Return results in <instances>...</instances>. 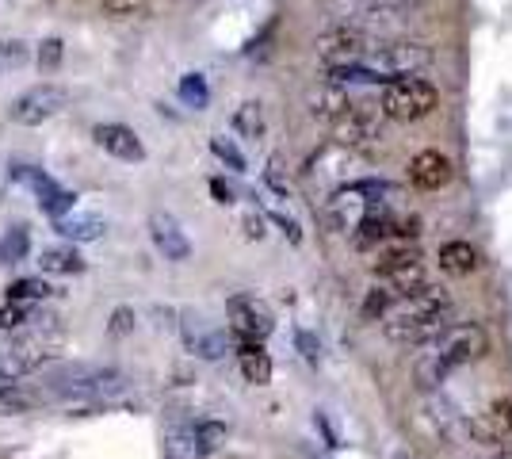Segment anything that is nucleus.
Segmentation results:
<instances>
[{"label": "nucleus", "instance_id": "obj_1", "mask_svg": "<svg viewBox=\"0 0 512 459\" xmlns=\"http://www.w3.org/2000/svg\"><path fill=\"white\" fill-rule=\"evenodd\" d=\"M448 306H451V295L444 287L425 284L417 295H409V299H402V303L394 306V314H390V322H386V333H390L394 341H406V345L432 341V337H440V329H444Z\"/></svg>", "mask_w": 512, "mask_h": 459}, {"label": "nucleus", "instance_id": "obj_2", "mask_svg": "<svg viewBox=\"0 0 512 459\" xmlns=\"http://www.w3.org/2000/svg\"><path fill=\"white\" fill-rule=\"evenodd\" d=\"M123 387H127V375L104 364H65L50 375V394L69 398V406L77 402V414H92L100 398L119 394Z\"/></svg>", "mask_w": 512, "mask_h": 459}, {"label": "nucleus", "instance_id": "obj_3", "mask_svg": "<svg viewBox=\"0 0 512 459\" xmlns=\"http://www.w3.org/2000/svg\"><path fill=\"white\" fill-rule=\"evenodd\" d=\"M54 322H58V318H50L39 333L20 337V341H12L8 349L0 352V379H4V383H16V379H23V375L39 372L46 360L58 352L62 333L54 329Z\"/></svg>", "mask_w": 512, "mask_h": 459}, {"label": "nucleus", "instance_id": "obj_4", "mask_svg": "<svg viewBox=\"0 0 512 459\" xmlns=\"http://www.w3.org/2000/svg\"><path fill=\"white\" fill-rule=\"evenodd\" d=\"M440 104V96H436V88L421 81V77H402V81H390L383 85V100H379V108H383L386 119H398V123H413V119H425L432 115Z\"/></svg>", "mask_w": 512, "mask_h": 459}, {"label": "nucleus", "instance_id": "obj_5", "mask_svg": "<svg viewBox=\"0 0 512 459\" xmlns=\"http://www.w3.org/2000/svg\"><path fill=\"white\" fill-rule=\"evenodd\" d=\"M375 39L363 27H329L318 35V54L333 66H367V58L375 54Z\"/></svg>", "mask_w": 512, "mask_h": 459}, {"label": "nucleus", "instance_id": "obj_6", "mask_svg": "<svg viewBox=\"0 0 512 459\" xmlns=\"http://www.w3.org/2000/svg\"><path fill=\"white\" fill-rule=\"evenodd\" d=\"M8 180H12V184H23V188H31L35 199H39V207H43L54 222L65 219V215H73V207H77V192L62 188L54 176H46L43 169H35V165H12Z\"/></svg>", "mask_w": 512, "mask_h": 459}, {"label": "nucleus", "instance_id": "obj_7", "mask_svg": "<svg viewBox=\"0 0 512 459\" xmlns=\"http://www.w3.org/2000/svg\"><path fill=\"white\" fill-rule=\"evenodd\" d=\"M432 62V50L425 43H409V39H398V43H379L375 54L367 58V66L375 73H383L386 81H402L409 73L425 69Z\"/></svg>", "mask_w": 512, "mask_h": 459}, {"label": "nucleus", "instance_id": "obj_8", "mask_svg": "<svg viewBox=\"0 0 512 459\" xmlns=\"http://www.w3.org/2000/svg\"><path fill=\"white\" fill-rule=\"evenodd\" d=\"M65 104H69V92L54 81H43V85L27 88L23 96H16V104L8 108V119L20 123V127H39L46 119H54Z\"/></svg>", "mask_w": 512, "mask_h": 459}, {"label": "nucleus", "instance_id": "obj_9", "mask_svg": "<svg viewBox=\"0 0 512 459\" xmlns=\"http://www.w3.org/2000/svg\"><path fill=\"white\" fill-rule=\"evenodd\" d=\"M486 349H490L486 329L474 326V322H463V326H451L448 333H440L432 352H436L448 368H463V364H470V360L486 356Z\"/></svg>", "mask_w": 512, "mask_h": 459}, {"label": "nucleus", "instance_id": "obj_10", "mask_svg": "<svg viewBox=\"0 0 512 459\" xmlns=\"http://www.w3.org/2000/svg\"><path fill=\"white\" fill-rule=\"evenodd\" d=\"M226 314H230V329H234L237 341H268L272 337V314H268V306L256 303L253 295H234L230 303H226Z\"/></svg>", "mask_w": 512, "mask_h": 459}, {"label": "nucleus", "instance_id": "obj_11", "mask_svg": "<svg viewBox=\"0 0 512 459\" xmlns=\"http://www.w3.org/2000/svg\"><path fill=\"white\" fill-rule=\"evenodd\" d=\"M375 203H379V199L367 196V188H363V184H348V188H341L337 196L329 199L325 219L333 222L337 230H360V222L375 211Z\"/></svg>", "mask_w": 512, "mask_h": 459}, {"label": "nucleus", "instance_id": "obj_12", "mask_svg": "<svg viewBox=\"0 0 512 459\" xmlns=\"http://www.w3.org/2000/svg\"><path fill=\"white\" fill-rule=\"evenodd\" d=\"M379 115H383V108L371 111V104H356L341 123H333V142L341 150H360L367 142H375L379 138Z\"/></svg>", "mask_w": 512, "mask_h": 459}, {"label": "nucleus", "instance_id": "obj_13", "mask_svg": "<svg viewBox=\"0 0 512 459\" xmlns=\"http://www.w3.org/2000/svg\"><path fill=\"white\" fill-rule=\"evenodd\" d=\"M150 238L165 253V261H188L192 257V241H188L184 226L169 211H153L150 215Z\"/></svg>", "mask_w": 512, "mask_h": 459}, {"label": "nucleus", "instance_id": "obj_14", "mask_svg": "<svg viewBox=\"0 0 512 459\" xmlns=\"http://www.w3.org/2000/svg\"><path fill=\"white\" fill-rule=\"evenodd\" d=\"M92 138H96L100 150H107L111 157H119V161H146L142 138L130 131V127H123V123H96Z\"/></svg>", "mask_w": 512, "mask_h": 459}, {"label": "nucleus", "instance_id": "obj_15", "mask_svg": "<svg viewBox=\"0 0 512 459\" xmlns=\"http://www.w3.org/2000/svg\"><path fill=\"white\" fill-rule=\"evenodd\" d=\"M409 180L425 192H436L451 180V161L440 150H425L409 161Z\"/></svg>", "mask_w": 512, "mask_h": 459}, {"label": "nucleus", "instance_id": "obj_16", "mask_svg": "<svg viewBox=\"0 0 512 459\" xmlns=\"http://www.w3.org/2000/svg\"><path fill=\"white\" fill-rule=\"evenodd\" d=\"M352 108H356V104H352V96L344 92V85L321 81V85L310 92V111H314V119H325V123H341V119Z\"/></svg>", "mask_w": 512, "mask_h": 459}, {"label": "nucleus", "instance_id": "obj_17", "mask_svg": "<svg viewBox=\"0 0 512 459\" xmlns=\"http://www.w3.org/2000/svg\"><path fill=\"white\" fill-rule=\"evenodd\" d=\"M184 341H188V349L195 356H203V360H218V356H226V333H218V329H207L203 326V318H188L184 322Z\"/></svg>", "mask_w": 512, "mask_h": 459}, {"label": "nucleus", "instance_id": "obj_18", "mask_svg": "<svg viewBox=\"0 0 512 459\" xmlns=\"http://www.w3.org/2000/svg\"><path fill=\"white\" fill-rule=\"evenodd\" d=\"M237 364H241V375L256 387L272 383V356L264 352L260 341H237Z\"/></svg>", "mask_w": 512, "mask_h": 459}, {"label": "nucleus", "instance_id": "obj_19", "mask_svg": "<svg viewBox=\"0 0 512 459\" xmlns=\"http://www.w3.org/2000/svg\"><path fill=\"white\" fill-rule=\"evenodd\" d=\"M509 433H512V402L509 398H497L490 406V414H486V421L482 425L474 421V437L501 444V440H509Z\"/></svg>", "mask_w": 512, "mask_h": 459}, {"label": "nucleus", "instance_id": "obj_20", "mask_svg": "<svg viewBox=\"0 0 512 459\" xmlns=\"http://www.w3.org/2000/svg\"><path fill=\"white\" fill-rule=\"evenodd\" d=\"M478 249L470 245V241H444L440 245V268L451 272V276H470L474 268H478Z\"/></svg>", "mask_w": 512, "mask_h": 459}, {"label": "nucleus", "instance_id": "obj_21", "mask_svg": "<svg viewBox=\"0 0 512 459\" xmlns=\"http://www.w3.org/2000/svg\"><path fill=\"white\" fill-rule=\"evenodd\" d=\"M54 230H58V234H62L65 241L81 245V241L104 238L107 222H104V219H96V215H65V219L54 222Z\"/></svg>", "mask_w": 512, "mask_h": 459}, {"label": "nucleus", "instance_id": "obj_22", "mask_svg": "<svg viewBox=\"0 0 512 459\" xmlns=\"http://www.w3.org/2000/svg\"><path fill=\"white\" fill-rule=\"evenodd\" d=\"M39 268L50 272V276H81L85 272V257L73 245H54V249H43Z\"/></svg>", "mask_w": 512, "mask_h": 459}, {"label": "nucleus", "instance_id": "obj_23", "mask_svg": "<svg viewBox=\"0 0 512 459\" xmlns=\"http://www.w3.org/2000/svg\"><path fill=\"white\" fill-rule=\"evenodd\" d=\"M222 444H226L222 421H195L192 425V456H214Z\"/></svg>", "mask_w": 512, "mask_h": 459}, {"label": "nucleus", "instance_id": "obj_24", "mask_svg": "<svg viewBox=\"0 0 512 459\" xmlns=\"http://www.w3.org/2000/svg\"><path fill=\"white\" fill-rule=\"evenodd\" d=\"M27 249H31V230L16 222V226H8L4 230V238H0V268H8V264H20L27 257Z\"/></svg>", "mask_w": 512, "mask_h": 459}, {"label": "nucleus", "instance_id": "obj_25", "mask_svg": "<svg viewBox=\"0 0 512 459\" xmlns=\"http://www.w3.org/2000/svg\"><path fill=\"white\" fill-rule=\"evenodd\" d=\"M417 261H421V249H417V245H409V241H402V245H390V249H383V253H379V261H375V276H379V280H386L390 272H398V268L417 264Z\"/></svg>", "mask_w": 512, "mask_h": 459}, {"label": "nucleus", "instance_id": "obj_26", "mask_svg": "<svg viewBox=\"0 0 512 459\" xmlns=\"http://www.w3.org/2000/svg\"><path fill=\"white\" fill-rule=\"evenodd\" d=\"M425 284H428V280H425V261L406 264V268H398V272H390V276H386V287H390L394 295H402V299L417 295Z\"/></svg>", "mask_w": 512, "mask_h": 459}, {"label": "nucleus", "instance_id": "obj_27", "mask_svg": "<svg viewBox=\"0 0 512 459\" xmlns=\"http://www.w3.org/2000/svg\"><path fill=\"white\" fill-rule=\"evenodd\" d=\"M43 402V394L23 391L20 383H0V414H27Z\"/></svg>", "mask_w": 512, "mask_h": 459}, {"label": "nucleus", "instance_id": "obj_28", "mask_svg": "<svg viewBox=\"0 0 512 459\" xmlns=\"http://www.w3.org/2000/svg\"><path fill=\"white\" fill-rule=\"evenodd\" d=\"M264 104L260 100H245L241 108L234 111V131L241 138H264Z\"/></svg>", "mask_w": 512, "mask_h": 459}, {"label": "nucleus", "instance_id": "obj_29", "mask_svg": "<svg viewBox=\"0 0 512 459\" xmlns=\"http://www.w3.org/2000/svg\"><path fill=\"white\" fill-rule=\"evenodd\" d=\"M394 222L398 219H390L383 211H371V215L360 222V230H356V245L367 249V245H379V241L394 238Z\"/></svg>", "mask_w": 512, "mask_h": 459}, {"label": "nucleus", "instance_id": "obj_30", "mask_svg": "<svg viewBox=\"0 0 512 459\" xmlns=\"http://www.w3.org/2000/svg\"><path fill=\"white\" fill-rule=\"evenodd\" d=\"M176 96H180V104H184V108L203 111L207 108V100H211L207 77H203V73H184V77H180V85H176Z\"/></svg>", "mask_w": 512, "mask_h": 459}, {"label": "nucleus", "instance_id": "obj_31", "mask_svg": "<svg viewBox=\"0 0 512 459\" xmlns=\"http://www.w3.org/2000/svg\"><path fill=\"white\" fill-rule=\"evenodd\" d=\"M54 295V287L46 284L43 276H27V280H16V284L8 287V299L12 303H43Z\"/></svg>", "mask_w": 512, "mask_h": 459}, {"label": "nucleus", "instance_id": "obj_32", "mask_svg": "<svg viewBox=\"0 0 512 459\" xmlns=\"http://www.w3.org/2000/svg\"><path fill=\"white\" fill-rule=\"evenodd\" d=\"M448 372H451V368L440 360V356H436V352H425V360L417 364V383L432 391V387H440V383L448 379Z\"/></svg>", "mask_w": 512, "mask_h": 459}, {"label": "nucleus", "instance_id": "obj_33", "mask_svg": "<svg viewBox=\"0 0 512 459\" xmlns=\"http://www.w3.org/2000/svg\"><path fill=\"white\" fill-rule=\"evenodd\" d=\"M27 322H35V310H31V303H8L0 306V329L8 333V329H23Z\"/></svg>", "mask_w": 512, "mask_h": 459}, {"label": "nucleus", "instance_id": "obj_34", "mask_svg": "<svg viewBox=\"0 0 512 459\" xmlns=\"http://www.w3.org/2000/svg\"><path fill=\"white\" fill-rule=\"evenodd\" d=\"M211 153L218 157V161H226L234 173H245V153L237 150L230 138H222V134H214L211 138Z\"/></svg>", "mask_w": 512, "mask_h": 459}, {"label": "nucleus", "instance_id": "obj_35", "mask_svg": "<svg viewBox=\"0 0 512 459\" xmlns=\"http://www.w3.org/2000/svg\"><path fill=\"white\" fill-rule=\"evenodd\" d=\"M134 322H138V314L130 306H115L111 310V322H107V333L111 337H127V333H134Z\"/></svg>", "mask_w": 512, "mask_h": 459}, {"label": "nucleus", "instance_id": "obj_36", "mask_svg": "<svg viewBox=\"0 0 512 459\" xmlns=\"http://www.w3.org/2000/svg\"><path fill=\"white\" fill-rule=\"evenodd\" d=\"M0 62L4 66H23L27 62V43L12 39V35H0Z\"/></svg>", "mask_w": 512, "mask_h": 459}, {"label": "nucleus", "instance_id": "obj_37", "mask_svg": "<svg viewBox=\"0 0 512 459\" xmlns=\"http://www.w3.org/2000/svg\"><path fill=\"white\" fill-rule=\"evenodd\" d=\"M65 58V43L58 39V35H50V39H43V46H39V69H58Z\"/></svg>", "mask_w": 512, "mask_h": 459}, {"label": "nucleus", "instance_id": "obj_38", "mask_svg": "<svg viewBox=\"0 0 512 459\" xmlns=\"http://www.w3.org/2000/svg\"><path fill=\"white\" fill-rule=\"evenodd\" d=\"M390 303H394V291H390V287H375V291L367 295V303H363V314H367V318H379V314H386Z\"/></svg>", "mask_w": 512, "mask_h": 459}, {"label": "nucleus", "instance_id": "obj_39", "mask_svg": "<svg viewBox=\"0 0 512 459\" xmlns=\"http://www.w3.org/2000/svg\"><path fill=\"white\" fill-rule=\"evenodd\" d=\"M146 4L150 0H104V12H111V16H138Z\"/></svg>", "mask_w": 512, "mask_h": 459}, {"label": "nucleus", "instance_id": "obj_40", "mask_svg": "<svg viewBox=\"0 0 512 459\" xmlns=\"http://www.w3.org/2000/svg\"><path fill=\"white\" fill-rule=\"evenodd\" d=\"M264 180L276 188L279 196H287V176H283V161H279V157H272V161H268V169H264Z\"/></svg>", "mask_w": 512, "mask_h": 459}, {"label": "nucleus", "instance_id": "obj_41", "mask_svg": "<svg viewBox=\"0 0 512 459\" xmlns=\"http://www.w3.org/2000/svg\"><path fill=\"white\" fill-rule=\"evenodd\" d=\"M211 196H214V203H222V207H230L237 199V192H234V184H226L222 176H214L211 180Z\"/></svg>", "mask_w": 512, "mask_h": 459}, {"label": "nucleus", "instance_id": "obj_42", "mask_svg": "<svg viewBox=\"0 0 512 459\" xmlns=\"http://www.w3.org/2000/svg\"><path fill=\"white\" fill-rule=\"evenodd\" d=\"M241 226H245V238L249 241H260L268 230H264V215H256V211H249L245 219H241Z\"/></svg>", "mask_w": 512, "mask_h": 459}, {"label": "nucleus", "instance_id": "obj_43", "mask_svg": "<svg viewBox=\"0 0 512 459\" xmlns=\"http://www.w3.org/2000/svg\"><path fill=\"white\" fill-rule=\"evenodd\" d=\"M272 219H276L279 226H283V234H287V241H291V245H299V241H302L299 222H295V219H287V215H283V211H272Z\"/></svg>", "mask_w": 512, "mask_h": 459}, {"label": "nucleus", "instance_id": "obj_44", "mask_svg": "<svg viewBox=\"0 0 512 459\" xmlns=\"http://www.w3.org/2000/svg\"><path fill=\"white\" fill-rule=\"evenodd\" d=\"M295 341H299V349H302V356H306V360H310V364H318V341H314V337H310V333H299V337H295Z\"/></svg>", "mask_w": 512, "mask_h": 459}, {"label": "nucleus", "instance_id": "obj_45", "mask_svg": "<svg viewBox=\"0 0 512 459\" xmlns=\"http://www.w3.org/2000/svg\"><path fill=\"white\" fill-rule=\"evenodd\" d=\"M367 4H375V8H386V12H406V8L421 4V0H367Z\"/></svg>", "mask_w": 512, "mask_h": 459}, {"label": "nucleus", "instance_id": "obj_46", "mask_svg": "<svg viewBox=\"0 0 512 459\" xmlns=\"http://www.w3.org/2000/svg\"><path fill=\"white\" fill-rule=\"evenodd\" d=\"M497 459H512V440H501V456Z\"/></svg>", "mask_w": 512, "mask_h": 459}]
</instances>
